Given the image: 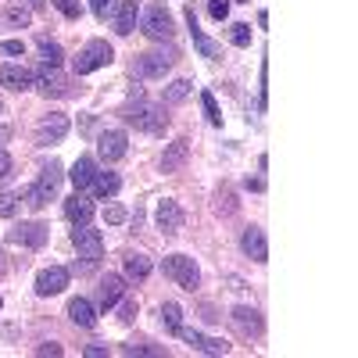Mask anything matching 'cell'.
Returning a JSON list of instances; mask_svg holds the SVG:
<instances>
[{"mask_svg": "<svg viewBox=\"0 0 358 358\" xmlns=\"http://www.w3.org/2000/svg\"><path fill=\"white\" fill-rule=\"evenodd\" d=\"M83 355H86V358H104V355H108V348H101V344H90Z\"/></svg>", "mask_w": 358, "mask_h": 358, "instance_id": "b9f144b4", "label": "cell"}, {"mask_svg": "<svg viewBox=\"0 0 358 358\" xmlns=\"http://www.w3.org/2000/svg\"><path fill=\"white\" fill-rule=\"evenodd\" d=\"M69 287V268H62V265H50V268H43V273L36 276V294L40 297H54V294H62Z\"/></svg>", "mask_w": 358, "mask_h": 358, "instance_id": "7c38bea8", "label": "cell"}, {"mask_svg": "<svg viewBox=\"0 0 358 358\" xmlns=\"http://www.w3.org/2000/svg\"><path fill=\"white\" fill-rule=\"evenodd\" d=\"M104 222H108V226H118V222H126V208H118V204H108V208H104Z\"/></svg>", "mask_w": 358, "mask_h": 358, "instance_id": "74e56055", "label": "cell"}, {"mask_svg": "<svg viewBox=\"0 0 358 358\" xmlns=\"http://www.w3.org/2000/svg\"><path fill=\"white\" fill-rule=\"evenodd\" d=\"M241 248H244V255L251 258V262H268V244H265V233H262V226H248L244 229V236H241Z\"/></svg>", "mask_w": 358, "mask_h": 358, "instance_id": "5bb4252c", "label": "cell"}, {"mask_svg": "<svg viewBox=\"0 0 358 358\" xmlns=\"http://www.w3.org/2000/svg\"><path fill=\"white\" fill-rule=\"evenodd\" d=\"M136 15H140V0H118V15H115V33L129 36L136 29Z\"/></svg>", "mask_w": 358, "mask_h": 358, "instance_id": "ffe728a7", "label": "cell"}, {"mask_svg": "<svg viewBox=\"0 0 358 358\" xmlns=\"http://www.w3.org/2000/svg\"><path fill=\"white\" fill-rule=\"evenodd\" d=\"M62 57H65V54H62V43H54V40H47V36L40 40V62H43V65H62Z\"/></svg>", "mask_w": 358, "mask_h": 358, "instance_id": "83f0119b", "label": "cell"}, {"mask_svg": "<svg viewBox=\"0 0 358 358\" xmlns=\"http://www.w3.org/2000/svg\"><path fill=\"white\" fill-rule=\"evenodd\" d=\"M187 158H190V140L187 136L172 140L165 147V155H162V172H179V169L187 165Z\"/></svg>", "mask_w": 358, "mask_h": 358, "instance_id": "e0dca14e", "label": "cell"}, {"mask_svg": "<svg viewBox=\"0 0 358 358\" xmlns=\"http://www.w3.org/2000/svg\"><path fill=\"white\" fill-rule=\"evenodd\" d=\"M122 118H126L129 126H136V129H143V133H155V136H162V133L169 129L165 104H147L140 94H136V104H126V108H122Z\"/></svg>", "mask_w": 358, "mask_h": 358, "instance_id": "6da1fadb", "label": "cell"}, {"mask_svg": "<svg viewBox=\"0 0 358 358\" xmlns=\"http://www.w3.org/2000/svg\"><path fill=\"white\" fill-rule=\"evenodd\" d=\"M187 25H190V36H194V47L201 50V57H222V47L215 43V40H208L204 33H201V25H197V15H194V8H187Z\"/></svg>", "mask_w": 358, "mask_h": 358, "instance_id": "d6986e66", "label": "cell"}, {"mask_svg": "<svg viewBox=\"0 0 358 358\" xmlns=\"http://www.w3.org/2000/svg\"><path fill=\"white\" fill-rule=\"evenodd\" d=\"M190 90H194V83H190V79H176V83L165 90V104H179V101H187V97H190Z\"/></svg>", "mask_w": 358, "mask_h": 358, "instance_id": "4316f807", "label": "cell"}, {"mask_svg": "<svg viewBox=\"0 0 358 358\" xmlns=\"http://www.w3.org/2000/svg\"><path fill=\"white\" fill-rule=\"evenodd\" d=\"M215 208H219V215H233V212H236V197H233V190H222Z\"/></svg>", "mask_w": 358, "mask_h": 358, "instance_id": "d590c367", "label": "cell"}, {"mask_svg": "<svg viewBox=\"0 0 358 358\" xmlns=\"http://www.w3.org/2000/svg\"><path fill=\"white\" fill-rule=\"evenodd\" d=\"M208 15H212L215 22H226V15H229V0H208Z\"/></svg>", "mask_w": 358, "mask_h": 358, "instance_id": "e575fe53", "label": "cell"}, {"mask_svg": "<svg viewBox=\"0 0 358 358\" xmlns=\"http://www.w3.org/2000/svg\"><path fill=\"white\" fill-rule=\"evenodd\" d=\"M111 62H115V50H111V43H104V40H90V43L79 50V57L72 62V69H76V76H86V72L108 69Z\"/></svg>", "mask_w": 358, "mask_h": 358, "instance_id": "5b68a950", "label": "cell"}, {"mask_svg": "<svg viewBox=\"0 0 358 358\" xmlns=\"http://www.w3.org/2000/svg\"><path fill=\"white\" fill-rule=\"evenodd\" d=\"M4 140H8V129H4V126H0V151H4Z\"/></svg>", "mask_w": 358, "mask_h": 358, "instance_id": "c3c4849f", "label": "cell"}, {"mask_svg": "<svg viewBox=\"0 0 358 358\" xmlns=\"http://www.w3.org/2000/svg\"><path fill=\"white\" fill-rule=\"evenodd\" d=\"M4 22L15 25V29H25V25H29V8H25V4H11V8H4Z\"/></svg>", "mask_w": 358, "mask_h": 358, "instance_id": "4dcf8cb0", "label": "cell"}, {"mask_svg": "<svg viewBox=\"0 0 358 358\" xmlns=\"http://www.w3.org/2000/svg\"><path fill=\"white\" fill-rule=\"evenodd\" d=\"M33 86L40 90L43 97H65L69 94V79L57 72V65H40L33 72Z\"/></svg>", "mask_w": 358, "mask_h": 358, "instance_id": "52a82bcc", "label": "cell"}, {"mask_svg": "<svg viewBox=\"0 0 358 358\" xmlns=\"http://www.w3.org/2000/svg\"><path fill=\"white\" fill-rule=\"evenodd\" d=\"M18 212V194H0V219H15Z\"/></svg>", "mask_w": 358, "mask_h": 358, "instance_id": "d6a6232c", "label": "cell"}, {"mask_svg": "<svg viewBox=\"0 0 358 358\" xmlns=\"http://www.w3.org/2000/svg\"><path fill=\"white\" fill-rule=\"evenodd\" d=\"M179 337H183L194 351H204V355H229V344L226 341H215V337H204V334H197V330H183V326H179L176 330Z\"/></svg>", "mask_w": 358, "mask_h": 358, "instance_id": "9a60e30c", "label": "cell"}, {"mask_svg": "<svg viewBox=\"0 0 358 358\" xmlns=\"http://www.w3.org/2000/svg\"><path fill=\"white\" fill-rule=\"evenodd\" d=\"M236 4H248V0H236Z\"/></svg>", "mask_w": 358, "mask_h": 358, "instance_id": "681fc988", "label": "cell"}, {"mask_svg": "<svg viewBox=\"0 0 358 358\" xmlns=\"http://www.w3.org/2000/svg\"><path fill=\"white\" fill-rule=\"evenodd\" d=\"M162 273L176 283V287H183V290H197L201 287V268L190 255H169L162 262Z\"/></svg>", "mask_w": 358, "mask_h": 358, "instance_id": "3957f363", "label": "cell"}, {"mask_svg": "<svg viewBox=\"0 0 358 358\" xmlns=\"http://www.w3.org/2000/svg\"><path fill=\"white\" fill-rule=\"evenodd\" d=\"M126 151H129V136L122 133V129H104L101 136H97V155H101V162H118V158H126Z\"/></svg>", "mask_w": 358, "mask_h": 358, "instance_id": "9c48e42d", "label": "cell"}, {"mask_svg": "<svg viewBox=\"0 0 358 358\" xmlns=\"http://www.w3.org/2000/svg\"><path fill=\"white\" fill-rule=\"evenodd\" d=\"M50 4L62 11L65 18H79V0H50Z\"/></svg>", "mask_w": 358, "mask_h": 358, "instance_id": "8d00e7d4", "label": "cell"}, {"mask_svg": "<svg viewBox=\"0 0 358 358\" xmlns=\"http://www.w3.org/2000/svg\"><path fill=\"white\" fill-rule=\"evenodd\" d=\"M0 50L11 54V57H18V54H25V43H22V40H4V43H0Z\"/></svg>", "mask_w": 358, "mask_h": 358, "instance_id": "ab89813d", "label": "cell"}, {"mask_svg": "<svg viewBox=\"0 0 358 358\" xmlns=\"http://www.w3.org/2000/svg\"><path fill=\"white\" fill-rule=\"evenodd\" d=\"M201 104H204L208 122H212V126H222V111H219V104H215V94H212V90H204V94H201Z\"/></svg>", "mask_w": 358, "mask_h": 358, "instance_id": "f546056e", "label": "cell"}, {"mask_svg": "<svg viewBox=\"0 0 358 358\" xmlns=\"http://www.w3.org/2000/svg\"><path fill=\"white\" fill-rule=\"evenodd\" d=\"M122 294H126V280H122V276H115V273H108V276L101 280V287H97L101 308H104V312H108V308H115L118 301H122Z\"/></svg>", "mask_w": 358, "mask_h": 358, "instance_id": "ac0fdd59", "label": "cell"}, {"mask_svg": "<svg viewBox=\"0 0 358 358\" xmlns=\"http://www.w3.org/2000/svg\"><path fill=\"white\" fill-rule=\"evenodd\" d=\"M36 355H54V358H57V355H62V344H40Z\"/></svg>", "mask_w": 358, "mask_h": 358, "instance_id": "7bdbcfd3", "label": "cell"}, {"mask_svg": "<svg viewBox=\"0 0 358 358\" xmlns=\"http://www.w3.org/2000/svg\"><path fill=\"white\" fill-rule=\"evenodd\" d=\"M162 322H165L169 330L176 334L179 326H183V308H179L176 301H165V305H162Z\"/></svg>", "mask_w": 358, "mask_h": 358, "instance_id": "f1b7e54d", "label": "cell"}, {"mask_svg": "<svg viewBox=\"0 0 358 358\" xmlns=\"http://www.w3.org/2000/svg\"><path fill=\"white\" fill-rule=\"evenodd\" d=\"M69 319L76 326H86V330H90V326H97V308L90 305L86 297H72V301H69Z\"/></svg>", "mask_w": 358, "mask_h": 358, "instance_id": "603a6c76", "label": "cell"}, {"mask_svg": "<svg viewBox=\"0 0 358 358\" xmlns=\"http://www.w3.org/2000/svg\"><path fill=\"white\" fill-rule=\"evenodd\" d=\"M176 57H179V50H176V47H158V50L136 54L133 72H136L140 79H162V76L176 65Z\"/></svg>", "mask_w": 358, "mask_h": 358, "instance_id": "7a4b0ae2", "label": "cell"}, {"mask_svg": "<svg viewBox=\"0 0 358 358\" xmlns=\"http://www.w3.org/2000/svg\"><path fill=\"white\" fill-rule=\"evenodd\" d=\"M118 187H122V179H118V172H97L94 176V183H90V190H94L97 197H115L118 194Z\"/></svg>", "mask_w": 358, "mask_h": 358, "instance_id": "d4e9b609", "label": "cell"}, {"mask_svg": "<svg viewBox=\"0 0 358 358\" xmlns=\"http://www.w3.org/2000/svg\"><path fill=\"white\" fill-rule=\"evenodd\" d=\"M94 176H97V165H94V158H90V155H79V158H76V165L69 169V179L76 183V190H90Z\"/></svg>", "mask_w": 358, "mask_h": 358, "instance_id": "44dd1931", "label": "cell"}, {"mask_svg": "<svg viewBox=\"0 0 358 358\" xmlns=\"http://www.w3.org/2000/svg\"><path fill=\"white\" fill-rule=\"evenodd\" d=\"M229 43H233V47H251V25H248V22L229 25Z\"/></svg>", "mask_w": 358, "mask_h": 358, "instance_id": "1f68e13d", "label": "cell"}, {"mask_svg": "<svg viewBox=\"0 0 358 358\" xmlns=\"http://www.w3.org/2000/svg\"><path fill=\"white\" fill-rule=\"evenodd\" d=\"M0 83H4L8 90H15V94H25V90H33V72H29L25 65H0Z\"/></svg>", "mask_w": 358, "mask_h": 358, "instance_id": "2e32d148", "label": "cell"}, {"mask_svg": "<svg viewBox=\"0 0 358 358\" xmlns=\"http://www.w3.org/2000/svg\"><path fill=\"white\" fill-rule=\"evenodd\" d=\"M22 4H25L29 11H43V8H47V0H22Z\"/></svg>", "mask_w": 358, "mask_h": 358, "instance_id": "f6af8a7d", "label": "cell"}, {"mask_svg": "<svg viewBox=\"0 0 358 358\" xmlns=\"http://www.w3.org/2000/svg\"><path fill=\"white\" fill-rule=\"evenodd\" d=\"M115 4H118V0H90V8H94L97 22H108V15L115 11Z\"/></svg>", "mask_w": 358, "mask_h": 358, "instance_id": "836d02e7", "label": "cell"}, {"mask_svg": "<svg viewBox=\"0 0 358 358\" xmlns=\"http://www.w3.org/2000/svg\"><path fill=\"white\" fill-rule=\"evenodd\" d=\"M147 276H151V258L147 255H126V280H133V283H143Z\"/></svg>", "mask_w": 358, "mask_h": 358, "instance_id": "484cf974", "label": "cell"}, {"mask_svg": "<svg viewBox=\"0 0 358 358\" xmlns=\"http://www.w3.org/2000/svg\"><path fill=\"white\" fill-rule=\"evenodd\" d=\"M8 172H11V158L0 151V179H8Z\"/></svg>", "mask_w": 358, "mask_h": 358, "instance_id": "ee69618b", "label": "cell"}, {"mask_svg": "<svg viewBox=\"0 0 358 358\" xmlns=\"http://www.w3.org/2000/svg\"><path fill=\"white\" fill-rule=\"evenodd\" d=\"M65 215H69L72 226H86L90 219H94V201H86V197L76 190V197L65 201Z\"/></svg>", "mask_w": 358, "mask_h": 358, "instance_id": "7402d4cb", "label": "cell"}, {"mask_svg": "<svg viewBox=\"0 0 358 358\" xmlns=\"http://www.w3.org/2000/svg\"><path fill=\"white\" fill-rule=\"evenodd\" d=\"M0 308H4V301H0Z\"/></svg>", "mask_w": 358, "mask_h": 358, "instance_id": "f907efd6", "label": "cell"}, {"mask_svg": "<svg viewBox=\"0 0 358 358\" xmlns=\"http://www.w3.org/2000/svg\"><path fill=\"white\" fill-rule=\"evenodd\" d=\"M140 33L147 36V40H155V43H165V40H172V33H176V22H172V11L165 8V4H151L143 11V22H140Z\"/></svg>", "mask_w": 358, "mask_h": 358, "instance_id": "277c9868", "label": "cell"}, {"mask_svg": "<svg viewBox=\"0 0 358 358\" xmlns=\"http://www.w3.org/2000/svg\"><path fill=\"white\" fill-rule=\"evenodd\" d=\"M233 326L248 337H258L262 334V315L255 308H233Z\"/></svg>", "mask_w": 358, "mask_h": 358, "instance_id": "cb8c5ba5", "label": "cell"}, {"mask_svg": "<svg viewBox=\"0 0 358 358\" xmlns=\"http://www.w3.org/2000/svg\"><path fill=\"white\" fill-rule=\"evenodd\" d=\"M155 226H158L165 236H176L179 229H183V208H179L172 197L158 201V208H155Z\"/></svg>", "mask_w": 358, "mask_h": 358, "instance_id": "30bf717a", "label": "cell"}, {"mask_svg": "<svg viewBox=\"0 0 358 358\" xmlns=\"http://www.w3.org/2000/svg\"><path fill=\"white\" fill-rule=\"evenodd\" d=\"M122 351H126V355H165L162 348H151V344H126Z\"/></svg>", "mask_w": 358, "mask_h": 358, "instance_id": "f35d334b", "label": "cell"}, {"mask_svg": "<svg viewBox=\"0 0 358 358\" xmlns=\"http://www.w3.org/2000/svg\"><path fill=\"white\" fill-rule=\"evenodd\" d=\"M244 187H248V190H265V183H262V179H248Z\"/></svg>", "mask_w": 358, "mask_h": 358, "instance_id": "bcb514c9", "label": "cell"}, {"mask_svg": "<svg viewBox=\"0 0 358 358\" xmlns=\"http://www.w3.org/2000/svg\"><path fill=\"white\" fill-rule=\"evenodd\" d=\"M0 111H4V104H0Z\"/></svg>", "mask_w": 358, "mask_h": 358, "instance_id": "816d5d0a", "label": "cell"}, {"mask_svg": "<svg viewBox=\"0 0 358 358\" xmlns=\"http://www.w3.org/2000/svg\"><path fill=\"white\" fill-rule=\"evenodd\" d=\"M72 244H76L79 258H86V265L104 258V236H101V229H90V222L72 229Z\"/></svg>", "mask_w": 358, "mask_h": 358, "instance_id": "8992f818", "label": "cell"}, {"mask_svg": "<svg viewBox=\"0 0 358 358\" xmlns=\"http://www.w3.org/2000/svg\"><path fill=\"white\" fill-rule=\"evenodd\" d=\"M65 133H69V115L50 111V115H43V118H40V126H36V143H40V147L62 143V140H65Z\"/></svg>", "mask_w": 358, "mask_h": 358, "instance_id": "ba28073f", "label": "cell"}, {"mask_svg": "<svg viewBox=\"0 0 358 358\" xmlns=\"http://www.w3.org/2000/svg\"><path fill=\"white\" fill-rule=\"evenodd\" d=\"M62 165H57V162H50V165H43L40 169V179H36V183H33V190L40 194V201L47 204L50 197H57V187H62Z\"/></svg>", "mask_w": 358, "mask_h": 358, "instance_id": "4fadbf2b", "label": "cell"}, {"mask_svg": "<svg viewBox=\"0 0 358 358\" xmlns=\"http://www.w3.org/2000/svg\"><path fill=\"white\" fill-rule=\"evenodd\" d=\"M8 241L18 248H43L47 244V226L43 222H22L15 229H8Z\"/></svg>", "mask_w": 358, "mask_h": 358, "instance_id": "8fae6325", "label": "cell"}, {"mask_svg": "<svg viewBox=\"0 0 358 358\" xmlns=\"http://www.w3.org/2000/svg\"><path fill=\"white\" fill-rule=\"evenodd\" d=\"M8 273V262H4V251H0V276Z\"/></svg>", "mask_w": 358, "mask_h": 358, "instance_id": "7dc6e473", "label": "cell"}, {"mask_svg": "<svg viewBox=\"0 0 358 358\" xmlns=\"http://www.w3.org/2000/svg\"><path fill=\"white\" fill-rule=\"evenodd\" d=\"M118 319L133 322V319H136V301H122V312H118Z\"/></svg>", "mask_w": 358, "mask_h": 358, "instance_id": "60d3db41", "label": "cell"}]
</instances>
